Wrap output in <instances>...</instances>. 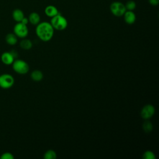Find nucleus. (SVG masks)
Wrapping results in <instances>:
<instances>
[{
    "label": "nucleus",
    "mask_w": 159,
    "mask_h": 159,
    "mask_svg": "<svg viewBox=\"0 0 159 159\" xmlns=\"http://www.w3.org/2000/svg\"><path fill=\"white\" fill-rule=\"evenodd\" d=\"M35 33L41 40L48 42L53 36L54 29L48 22H40L36 26Z\"/></svg>",
    "instance_id": "1"
},
{
    "label": "nucleus",
    "mask_w": 159,
    "mask_h": 159,
    "mask_svg": "<svg viewBox=\"0 0 159 159\" xmlns=\"http://www.w3.org/2000/svg\"><path fill=\"white\" fill-rule=\"evenodd\" d=\"M50 23L53 28L57 30H63L68 25L66 19L60 14H58L55 16L52 17Z\"/></svg>",
    "instance_id": "2"
},
{
    "label": "nucleus",
    "mask_w": 159,
    "mask_h": 159,
    "mask_svg": "<svg viewBox=\"0 0 159 159\" xmlns=\"http://www.w3.org/2000/svg\"><path fill=\"white\" fill-rule=\"evenodd\" d=\"M12 65L14 71L20 75H25L29 71L28 63L21 59H15Z\"/></svg>",
    "instance_id": "3"
},
{
    "label": "nucleus",
    "mask_w": 159,
    "mask_h": 159,
    "mask_svg": "<svg viewBox=\"0 0 159 159\" xmlns=\"http://www.w3.org/2000/svg\"><path fill=\"white\" fill-rule=\"evenodd\" d=\"M110 11L111 13L116 17L123 16L126 11L125 4L120 1H114L110 5Z\"/></svg>",
    "instance_id": "4"
},
{
    "label": "nucleus",
    "mask_w": 159,
    "mask_h": 159,
    "mask_svg": "<svg viewBox=\"0 0 159 159\" xmlns=\"http://www.w3.org/2000/svg\"><path fill=\"white\" fill-rule=\"evenodd\" d=\"M14 84V77L9 73H4L0 75V87L7 89L11 88Z\"/></svg>",
    "instance_id": "5"
},
{
    "label": "nucleus",
    "mask_w": 159,
    "mask_h": 159,
    "mask_svg": "<svg viewBox=\"0 0 159 159\" xmlns=\"http://www.w3.org/2000/svg\"><path fill=\"white\" fill-rule=\"evenodd\" d=\"M14 34L19 38H25L29 34V29L27 25L21 22H17L13 29Z\"/></svg>",
    "instance_id": "6"
},
{
    "label": "nucleus",
    "mask_w": 159,
    "mask_h": 159,
    "mask_svg": "<svg viewBox=\"0 0 159 159\" xmlns=\"http://www.w3.org/2000/svg\"><path fill=\"white\" fill-rule=\"evenodd\" d=\"M155 107L152 104H146L144 106L141 111H140V116L144 119H148L151 118L155 114Z\"/></svg>",
    "instance_id": "7"
},
{
    "label": "nucleus",
    "mask_w": 159,
    "mask_h": 159,
    "mask_svg": "<svg viewBox=\"0 0 159 159\" xmlns=\"http://www.w3.org/2000/svg\"><path fill=\"white\" fill-rule=\"evenodd\" d=\"M16 59L11 52H5L1 55V61L6 65H12L14 60Z\"/></svg>",
    "instance_id": "8"
},
{
    "label": "nucleus",
    "mask_w": 159,
    "mask_h": 159,
    "mask_svg": "<svg viewBox=\"0 0 159 159\" xmlns=\"http://www.w3.org/2000/svg\"><path fill=\"white\" fill-rule=\"evenodd\" d=\"M124 21L127 24H132L135 22L136 15L133 11H126L123 15Z\"/></svg>",
    "instance_id": "9"
},
{
    "label": "nucleus",
    "mask_w": 159,
    "mask_h": 159,
    "mask_svg": "<svg viewBox=\"0 0 159 159\" xmlns=\"http://www.w3.org/2000/svg\"><path fill=\"white\" fill-rule=\"evenodd\" d=\"M44 12H45V14H46L47 16H48L49 17H51V18L55 16L58 14H59L58 9L55 6H53V5L47 6L45 8Z\"/></svg>",
    "instance_id": "10"
},
{
    "label": "nucleus",
    "mask_w": 159,
    "mask_h": 159,
    "mask_svg": "<svg viewBox=\"0 0 159 159\" xmlns=\"http://www.w3.org/2000/svg\"><path fill=\"white\" fill-rule=\"evenodd\" d=\"M28 19L29 22H30L31 24L37 25L40 21V16L37 12H32L29 14Z\"/></svg>",
    "instance_id": "11"
},
{
    "label": "nucleus",
    "mask_w": 159,
    "mask_h": 159,
    "mask_svg": "<svg viewBox=\"0 0 159 159\" xmlns=\"http://www.w3.org/2000/svg\"><path fill=\"white\" fill-rule=\"evenodd\" d=\"M12 16L13 19L17 22H20L22 20V19L25 17L23 11L19 9H14L12 11Z\"/></svg>",
    "instance_id": "12"
},
{
    "label": "nucleus",
    "mask_w": 159,
    "mask_h": 159,
    "mask_svg": "<svg viewBox=\"0 0 159 159\" xmlns=\"http://www.w3.org/2000/svg\"><path fill=\"white\" fill-rule=\"evenodd\" d=\"M5 41L9 45H14L17 42V37L14 33H9L6 35Z\"/></svg>",
    "instance_id": "13"
},
{
    "label": "nucleus",
    "mask_w": 159,
    "mask_h": 159,
    "mask_svg": "<svg viewBox=\"0 0 159 159\" xmlns=\"http://www.w3.org/2000/svg\"><path fill=\"white\" fill-rule=\"evenodd\" d=\"M30 77L34 81H40L43 78V75L41 71L39 70H35L31 73Z\"/></svg>",
    "instance_id": "14"
},
{
    "label": "nucleus",
    "mask_w": 159,
    "mask_h": 159,
    "mask_svg": "<svg viewBox=\"0 0 159 159\" xmlns=\"http://www.w3.org/2000/svg\"><path fill=\"white\" fill-rule=\"evenodd\" d=\"M21 48L24 50H30L32 47V43L29 39H27L24 38L20 42L19 44Z\"/></svg>",
    "instance_id": "15"
},
{
    "label": "nucleus",
    "mask_w": 159,
    "mask_h": 159,
    "mask_svg": "<svg viewBox=\"0 0 159 159\" xmlns=\"http://www.w3.org/2000/svg\"><path fill=\"white\" fill-rule=\"evenodd\" d=\"M43 158L45 159H56L57 153L53 150H48L44 153Z\"/></svg>",
    "instance_id": "16"
},
{
    "label": "nucleus",
    "mask_w": 159,
    "mask_h": 159,
    "mask_svg": "<svg viewBox=\"0 0 159 159\" xmlns=\"http://www.w3.org/2000/svg\"><path fill=\"white\" fill-rule=\"evenodd\" d=\"M143 130L145 132H150L153 129V125L149 120H145L142 125Z\"/></svg>",
    "instance_id": "17"
},
{
    "label": "nucleus",
    "mask_w": 159,
    "mask_h": 159,
    "mask_svg": "<svg viewBox=\"0 0 159 159\" xmlns=\"http://www.w3.org/2000/svg\"><path fill=\"white\" fill-rule=\"evenodd\" d=\"M136 3L134 1L129 0L125 4L126 11H134L136 8Z\"/></svg>",
    "instance_id": "18"
},
{
    "label": "nucleus",
    "mask_w": 159,
    "mask_h": 159,
    "mask_svg": "<svg viewBox=\"0 0 159 159\" xmlns=\"http://www.w3.org/2000/svg\"><path fill=\"white\" fill-rule=\"evenodd\" d=\"M143 159H155V155L153 152L150 150H147L143 154Z\"/></svg>",
    "instance_id": "19"
},
{
    "label": "nucleus",
    "mask_w": 159,
    "mask_h": 159,
    "mask_svg": "<svg viewBox=\"0 0 159 159\" xmlns=\"http://www.w3.org/2000/svg\"><path fill=\"white\" fill-rule=\"evenodd\" d=\"M0 158L1 159H14V157L12 153L6 152L1 155Z\"/></svg>",
    "instance_id": "20"
},
{
    "label": "nucleus",
    "mask_w": 159,
    "mask_h": 159,
    "mask_svg": "<svg viewBox=\"0 0 159 159\" xmlns=\"http://www.w3.org/2000/svg\"><path fill=\"white\" fill-rule=\"evenodd\" d=\"M148 2L152 6H157L159 4V0H148Z\"/></svg>",
    "instance_id": "21"
},
{
    "label": "nucleus",
    "mask_w": 159,
    "mask_h": 159,
    "mask_svg": "<svg viewBox=\"0 0 159 159\" xmlns=\"http://www.w3.org/2000/svg\"><path fill=\"white\" fill-rule=\"evenodd\" d=\"M20 22H21V23H22V24H24L25 25H27V24L29 23V19H28V18L24 17Z\"/></svg>",
    "instance_id": "22"
}]
</instances>
